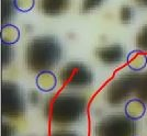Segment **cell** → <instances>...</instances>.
I'll list each match as a JSON object with an SVG mask.
<instances>
[{
	"label": "cell",
	"mask_w": 147,
	"mask_h": 136,
	"mask_svg": "<svg viewBox=\"0 0 147 136\" xmlns=\"http://www.w3.org/2000/svg\"><path fill=\"white\" fill-rule=\"evenodd\" d=\"M86 110V97L77 93H63L54 100L49 118L55 125H71L84 118Z\"/></svg>",
	"instance_id": "obj_2"
},
{
	"label": "cell",
	"mask_w": 147,
	"mask_h": 136,
	"mask_svg": "<svg viewBox=\"0 0 147 136\" xmlns=\"http://www.w3.org/2000/svg\"><path fill=\"white\" fill-rule=\"evenodd\" d=\"M136 124L126 115H108L99 121L96 126L97 136H134Z\"/></svg>",
	"instance_id": "obj_5"
},
{
	"label": "cell",
	"mask_w": 147,
	"mask_h": 136,
	"mask_svg": "<svg viewBox=\"0 0 147 136\" xmlns=\"http://www.w3.org/2000/svg\"><path fill=\"white\" fill-rule=\"evenodd\" d=\"M1 111L2 115L8 118L18 120L24 114V98L21 88L11 81H5L2 83L1 92Z\"/></svg>",
	"instance_id": "obj_4"
},
{
	"label": "cell",
	"mask_w": 147,
	"mask_h": 136,
	"mask_svg": "<svg viewBox=\"0 0 147 136\" xmlns=\"http://www.w3.org/2000/svg\"><path fill=\"white\" fill-rule=\"evenodd\" d=\"M59 81L68 88H86L93 82V73L84 63H68L59 71Z\"/></svg>",
	"instance_id": "obj_6"
},
{
	"label": "cell",
	"mask_w": 147,
	"mask_h": 136,
	"mask_svg": "<svg viewBox=\"0 0 147 136\" xmlns=\"http://www.w3.org/2000/svg\"><path fill=\"white\" fill-rule=\"evenodd\" d=\"M135 94L138 97V99L143 100L147 103V71L144 75H140L137 90Z\"/></svg>",
	"instance_id": "obj_14"
},
{
	"label": "cell",
	"mask_w": 147,
	"mask_h": 136,
	"mask_svg": "<svg viewBox=\"0 0 147 136\" xmlns=\"http://www.w3.org/2000/svg\"><path fill=\"white\" fill-rule=\"evenodd\" d=\"M135 2H136L140 7L147 8V0H135Z\"/></svg>",
	"instance_id": "obj_22"
},
{
	"label": "cell",
	"mask_w": 147,
	"mask_h": 136,
	"mask_svg": "<svg viewBox=\"0 0 147 136\" xmlns=\"http://www.w3.org/2000/svg\"><path fill=\"white\" fill-rule=\"evenodd\" d=\"M20 40V30L16 25L6 24L1 29V41L2 43L13 45Z\"/></svg>",
	"instance_id": "obj_12"
},
{
	"label": "cell",
	"mask_w": 147,
	"mask_h": 136,
	"mask_svg": "<svg viewBox=\"0 0 147 136\" xmlns=\"http://www.w3.org/2000/svg\"><path fill=\"white\" fill-rule=\"evenodd\" d=\"M1 54H2V66L3 67L9 66V64L12 62L14 58V52H13L12 47H10L9 44L2 43Z\"/></svg>",
	"instance_id": "obj_18"
},
{
	"label": "cell",
	"mask_w": 147,
	"mask_h": 136,
	"mask_svg": "<svg viewBox=\"0 0 147 136\" xmlns=\"http://www.w3.org/2000/svg\"><path fill=\"white\" fill-rule=\"evenodd\" d=\"M138 79V74H122L119 76L107 88V102L111 105L122 104L132 94L136 93Z\"/></svg>",
	"instance_id": "obj_3"
},
{
	"label": "cell",
	"mask_w": 147,
	"mask_h": 136,
	"mask_svg": "<svg viewBox=\"0 0 147 136\" xmlns=\"http://www.w3.org/2000/svg\"><path fill=\"white\" fill-rule=\"evenodd\" d=\"M96 56L101 63L105 65H117L124 62L127 57L125 55V50L120 44H111L99 47L96 50Z\"/></svg>",
	"instance_id": "obj_7"
},
{
	"label": "cell",
	"mask_w": 147,
	"mask_h": 136,
	"mask_svg": "<svg viewBox=\"0 0 147 136\" xmlns=\"http://www.w3.org/2000/svg\"><path fill=\"white\" fill-rule=\"evenodd\" d=\"M135 43H136V46L138 50L147 52V24L144 25L140 30L138 34L136 35Z\"/></svg>",
	"instance_id": "obj_17"
},
{
	"label": "cell",
	"mask_w": 147,
	"mask_h": 136,
	"mask_svg": "<svg viewBox=\"0 0 147 136\" xmlns=\"http://www.w3.org/2000/svg\"><path fill=\"white\" fill-rule=\"evenodd\" d=\"M37 88L43 92H51L57 86V77L51 70L42 71L36 76L35 79Z\"/></svg>",
	"instance_id": "obj_10"
},
{
	"label": "cell",
	"mask_w": 147,
	"mask_h": 136,
	"mask_svg": "<svg viewBox=\"0 0 147 136\" xmlns=\"http://www.w3.org/2000/svg\"><path fill=\"white\" fill-rule=\"evenodd\" d=\"M126 63L131 70L133 71H141L145 69L147 65V56L146 54L141 50H132L127 54Z\"/></svg>",
	"instance_id": "obj_11"
},
{
	"label": "cell",
	"mask_w": 147,
	"mask_h": 136,
	"mask_svg": "<svg viewBox=\"0 0 147 136\" xmlns=\"http://www.w3.org/2000/svg\"><path fill=\"white\" fill-rule=\"evenodd\" d=\"M17 8L14 0H1V21L2 24L6 25L13 18Z\"/></svg>",
	"instance_id": "obj_13"
},
{
	"label": "cell",
	"mask_w": 147,
	"mask_h": 136,
	"mask_svg": "<svg viewBox=\"0 0 147 136\" xmlns=\"http://www.w3.org/2000/svg\"><path fill=\"white\" fill-rule=\"evenodd\" d=\"M119 18L123 24H129L134 19V10L131 6H122L119 12Z\"/></svg>",
	"instance_id": "obj_16"
},
{
	"label": "cell",
	"mask_w": 147,
	"mask_h": 136,
	"mask_svg": "<svg viewBox=\"0 0 147 136\" xmlns=\"http://www.w3.org/2000/svg\"><path fill=\"white\" fill-rule=\"evenodd\" d=\"M125 115L133 121H138L141 120L146 112V105L143 100L135 98L127 101V103L125 104Z\"/></svg>",
	"instance_id": "obj_9"
},
{
	"label": "cell",
	"mask_w": 147,
	"mask_h": 136,
	"mask_svg": "<svg viewBox=\"0 0 147 136\" xmlns=\"http://www.w3.org/2000/svg\"><path fill=\"white\" fill-rule=\"evenodd\" d=\"M11 125H8L7 123L2 124V136H11L12 135V130L10 127Z\"/></svg>",
	"instance_id": "obj_21"
},
{
	"label": "cell",
	"mask_w": 147,
	"mask_h": 136,
	"mask_svg": "<svg viewBox=\"0 0 147 136\" xmlns=\"http://www.w3.org/2000/svg\"><path fill=\"white\" fill-rule=\"evenodd\" d=\"M107 0H82L81 6H80V12L81 13H89L103 6Z\"/></svg>",
	"instance_id": "obj_15"
},
{
	"label": "cell",
	"mask_w": 147,
	"mask_h": 136,
	"mask_svg": "<svg viewBox=\"0 0 147 136\" xmlns=\"http://www.w3.org/2000/svg\"><path fill=\"white\" fill-rule=\"evenodd\" d=\"M14 5L19 12H29L35 6V0H14Z\"/></svg>",
	"instance_id": "obj_19"
},
{
	"label": "cell",
	"mask_w": 147,
	"mask_h": 136,
	"mask_svg": "<svg viewBox=\"0 0 147 136\" xmlns=\"http://www.w3.org/2000/svg\"><path fill=\"white\" fill-rule=\"evenodd\" d=\"M70 7V0H41L40 9L43 14L57 17L65 13Z\"/></svg>",
	"instance_id": "obj_8"
},
{
	"label": "cell",
	"mask_w": 147,
	"mask_h": 136,
	"mask_svg": "<svg viewBox=\"0 0 147 136\" xmlns=\"http://www.w3.org/2000/svg\"><path fill=\"white\" fill-rule=\"evenodd\" d=\"M63 50L57 38L53 36L34 37L26 45L25 62L31 71L52 70L61 62Z\"/></svg>",
	"instance_id": "obj_1"
},
{
	"label": "cell",
	"mask_w": 147,
	"mask_h": 136,
	"mask_svg": "<svg viewBox=\"0 0 147 136\" xmlns=\"http://www.w3.org/2000/svg\"><path fill=\"white\" fill-rule=\"evenodd\" d=\"M51 136H80V135L78 133L70 132V131H58V132H54Z\"/></svg>",
	"instance_id": "obj_20"
}]
</instances>
